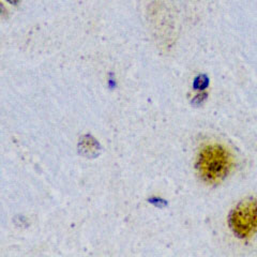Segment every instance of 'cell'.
<instances>
[{"label":"cell","instance_id":"3957f363","mask_svg":"<svg viewBox=\"0 0 257 257\" xmlns=\"http://www.w3.org/2000/svg\"><path fill=\"white\" fill-rule=\"evenodd\" d=\"M7 2L12 4V5H18L21 2V0H7Z\"/></svg>","mask_w":257,"mask_h":257},{"label":"cell","instance_id":"6da1fadb","mask_svg":"<svg viewBox=\"0 0 257 257\" xmlns=\"http://www.w3.org/2000/svg\"><path fill=\"white\" fill-rule=\"evenodd\" d=\"M232 166L229 151L218 144L208 145L200 150L196 168L206 183L218 184L226 178Z\"/></svg>","mask_w":257,"mask_h":257},{"label":"cell","instance_id":"7a4b0ae2","mask_svg":"<svg viewBox=\"0 0 257 257\" xmlns=\"http://www.w3.org/2000/svg\"><path fill=\"white\" fill-rule=\"evenodd\" d=\"M229 226L237 237L242 239L257 234V199L246 198L232 209Z\"/></svg>","mask_w":257,"mask_h":257}]
</instances>
